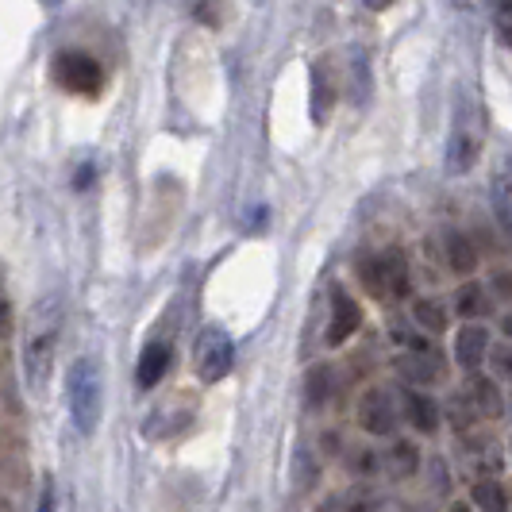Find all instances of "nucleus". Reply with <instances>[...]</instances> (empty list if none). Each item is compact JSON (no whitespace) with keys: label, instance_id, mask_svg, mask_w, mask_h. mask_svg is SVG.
I'll return each instance as SVG.
<instances>
[{"label":"nucleus","instance_id":"nucleus-13","mask_svg":"<svg viewBox=\"0 0 512 512\" xmlns=\"http://www.w3.org/2000/svg\"><path fill=\"white\" fill-rule=\"evenodd\" d=\"M401 401H405V416H409V424L416 432H424V436H432L439 428V405L428 397V393H420V389H405L401 393Z\"/></svg>","mask_w":512,"mask_h":512},{"label":"nucleus","instance_id":"nucleus-6","mask_svg":"<svg viewBox=\"0 0 512 512\" xmlns=\"http://www.w3.org/2000/svg\"><path fill=\"white\" fill-rule=\"evenodd\" d=\"M231 366H235V343H231V335L224 328L212 324L193 343V370L205 385H216L228 378Z\"/></svg>","mask_w":512,"mask_h":512},{"label":"nucleus","instance_id":"nucleus-3","mask_svg":"<svg viewBox=\"0 0 512 512\" xmlns=\"http://www.w3.org/2000/svg\"><path fill=\"white\" fill-rule=\"evenodd\" d=\"M359 282L362 289L378 301V305H393V301H405L412 289V274H409V258L401 255L397 247L389 251H378L370 255L359 266Z\"/></svg>","mask_w":512,"mask_h":512},{"label":"nucleus","instance_id":"nucleus-29","mask_svg":"<svg viewBox=\"0 0 512 512\" xmlns=\"http://www.w3.org/2000/svg\"><path fill=\"white\" fill-rule=\"evenodd\" d=\"M501 332H505V339H512V316H505V320H501Z\"/></svg>","mask_w":512,"mask_h":512},{"label":"nucleus","instance_id":"nucleus-7","mask_svg":"<svg viewBox=\"0 0 512 512\" xmlns=\"http://www.w3.org/2000/svg\"><path fill=\"white\" fill-rule=\"evenodd\" d=\"M359 324H362V308H359V301L343 289V285H335L332 289V316H328V343L332 347H343L351 335L359 332Z\"/></svg>","mask_w":512,"mask_h":512},{"label":"nucleus","instance_id":"nucleus-16","mask_svg":"<svg viewBox=\"0 0 512 512\" xmlns=\"http://www.w3.org/2000/svg\"><path fill=\"white\" fill-rule=\"evenodd\" d=\"M493 212L512 231V158H505L493 174Z\"/></svg>","mask_w":512,"mask_h":512},{"label":"nucleus","instance_id":"nucleus-11","mask_svg":"<svg viewBox=\"0 0 512 512\" xmlns=\"http://www.w3.org/2000/svg\"><path fill=\"white\" fill-rule=\"evenodd\" d=\"M166 366H170V347L162 339H151L139 351V362H135V382H139V389H154V385L162 382Z\"/></svg>","mask_w":512,"mask_h":512},{"label":"nucleus","instance_id":"nucleus-27","mask_svg":"<svg viewBox=\"0 0 512 512\" xmlns=\"http://www.w3.org/2000/svg\"><path fill=\"white\" fill-rule=\"evenodd\" d=\"M362 4H366V8H370V12H385V8H393V4H397V0H362Z\"/></svg>","mask_w":512,"mask_h":512},{"label":"nucleus","instance_id":"nucleus-25","mask_svg":"<svg viewBox=\"0 0 512 512\" xmlns=\"http://www.w3.org/2000/svg\"><path fill=\"white\" fill-rule=\"evenodd\" d=\"M355 455H359V459H355V470H359V474H374V470H378V455H374V451H355Z\"/></svg>","mask_w":512,"mask_h":512},{"label":"nucleus","instance_id":"nucleus-17","mask_svg":"<svg viewBox=\"0 0 512 512\" xmlns=\"http://www.w3.org/2000/svg\"><path fill=\"white\" fill-rule=\"evenodd\" d=\"M412 324L428 335H443L447 332V308L432 301V297H424V301L412 305Z\"/></svg>","mask_w":512,"mask_h":512},{"label":"nucleus","instance_id":"nucleus-2","mask_svg":"<svg viewBox=\"0 0 512 512\" xmlns=\"http://www.w3.org/2000/svg\"><path fill=\"white\" fill-rule=\"evenodd\" d=\"M66 401H70V416H74L77 432L93 436L101 428L104 416V374L97 359H77L66 374Z\"/></svg>","mask_w":512,"mask_h":512},{"label":"nucleus","instance_id":"nucleus-9","mask_svg":"<svg viewBox=\"0 0 512 512\" xmlns=\"http://www.w3.org/2000/svg\"><path fill=\"white\" fill-rule=\"evenodd\" d=\"M359 424L370 436H393L397 428V405L385 389H366L359 401Z\"/></svg>","mask_w":512,"mask_h":512},{"label":"nucleus","instance_id":"nucleus-22","mask_svg":"<svg viewBox=\"0 0 512 512\" xmlns=\"http://www.w3.org/2000/svg\"><path fill=\"white\" fill-rule=\"evenodd\" d=\"M185 4H189V16H193L197 24L220 27V20H224V4H220V0H185Z\"/></svg>","mask_w":512,"mask_h":512},{"label":"nucleus","instance_id":"nucleus-30","mask_svg":"<svg viewBox=\"0 0 512 512\" xmlns=\"http://www.w3.org/2000/svg\"><path fill=\"white\" fill-rule=\"evenodd\" d=\"M509 412H512V401H509Z\"/></svg>","mask_w":512,"mask_h":512},{"label":"nucleus","instance_id":"nucleus-5","mask_svg":"<svg viewBox=\"0 0 512 512\" xmlns=\"http://www.w3.org/2000/svg\"><path fill=\"white\" fill-rule=\"evenodd\" d=\"M51 81L70 97L97 101L104 89V66L85 51H58L51 58Z\"/></svg>","mask_w":512,"mask_h":512},{"label":"nucleus","instance_id":"nucleus-18","mask_svg":"<svg viewBox=\"0 0 512 512\" xmlns=\"http://www.w3.org/2000/svg\"><path fill=\"white\" fill-rule=\"evenodd\" d=\"M385 470H389L393 478H409V474L420 470V451H416L412 443H405V439H397V443L385 451Z\"/></svg>","mask_w":512,"mask_h":512},{"label":"nucleus","instance_id":"nucleus-1","mask_svg":"<svg viewBox=\"0 0 512 512\" xmlns=\"http://www.w3.org/2000/svg\"><path fill=\"white\" fill-rule=\"evenodd\" d=\"M58 343H62V301L43 297L31 308L24 328V382L35 397H43L51 389Z\"/></svg>","mask_w":512,"mask_h":512},{"label":"nucleus","instance_id":"nucleus-23","mask_svg":"<svg viewBox=\"0 0 512 512\" xmlns=\"http://www.w3.org/2000/svg\"><path fill=\"white\" fill-rule=\"evenodd\" d=\"M308 405H312V409H320V405H324V401H328V393H332V374H328V370H324V366H316V370H312V374H308Z\"/></svg>","mask_w":512,"mask_h":512},{"label":"nucleus","instance_id":"nucleus-24","mask_svg":"<svg viewBox=\"0 0 512 512\" xmlns=\"http://www.w3.org/2000/svg\"><path fill=\"white\" fill-rule=\"evenodd\" d=\"M489 366L497 370V378H509L512 382V339L509 343H493V347H489Z\"/></svg>","mask_w":512,"mask_h":512},{"label":"nucleus","instance_id":"nucleus-14","mask_svg":"<svg viewBox=\"0 0 512 512\" xmlns=\"http://www.w3.org/2000/svg\"><path fill=\"white\" fill-rule=\"evenodd\" d=\"M443 258H447V270H455V274H474L478 270V251L459 231L443 235Z\"/></svg>","mask_w":512,"mask_h":512},{"label":"nucleus","instance_id":"nucleus-4","mask_svg":"<svg viewBox=\"0 0 512 512\" xmlns=\"http://www.w3.org/2000/svg\"><path fill=\"white\" fill-rule=\"evenodd\" d=\"M482 147H486L482 112H478V104L470 101V97H459L455 120H451V135H447V174H466V170H474Z\"/></svg>","mask_w":512,"mask_h":512},{"label":"nucleus","instance_id":"nucleus-20","mask_svg":"<svg viewBox=\"0 0 512 512\" xmlns=\"http://www.w3.org/2000/svg\"><path fill=\"white\" fill-rule=\"evenodd\" d=\"M489 4V24L501 47H512V0H486Z\"/></svg>","mask_w":512,"mask_h":512},{"label":"nucleus","instance_id":"nucleus-10","mask_svg":"<svg viewBox=\"0 0 512 512\" xmlns=\"http://www.w3.org/2000/svg\"><path fill=\"white\" fill-rule=\"evenodd\" d=\"M489 332L482 328V324H466V328H459V335H455V362H459L466 374H474L482 362H486L489 355Z\"/></svg>","mask_w":512,"mask_h":512},{"label":"nucleus","instance_id":"nucleus-26","mask_svg":"<svg viewBox=\"0 0 512 512\" xmlns=\"http://www.w3.org/2000/svg\"><path fill=\"white\" fill-rule=\"evenodd\" d=\"M432 466H436V493H447L451 489V478H447V466L439 459H432Z\"/></svg>","mask_w":512,"mask_h":512},{"label":"nucleus","instance_id":"nucleus-12","mask_svg":"<svg viewBox=\"0 0 512 512\" xmlns=\"http://www.w3.org/2000/svg\"><path fill=\"white\" fill-rule=\"evenodd\" d=\"M401 374L420 385H432L443 378V362H439V355L424 339H416V355H405V359H401Z\"/></svg>","mask_w":512,"mask_h":512},{"label":"nucleus","instance_id":"nucleus-28","mask_svg":"<svg viewBox=\"0 0 512 512\" xmlns=\"http://www.w3.org/2000/svg\"><path fill=\"white\" fill-rule=\"evenodd\" d=\"M497 289H501V293H512V282H509V278H505V274L497 278Z\"/></svg>","mask_w":512,"mask_h":512},{"label":"nucleus","instance_id":"nucleus-8","mask_svg":"<svg viewBox=\"0 0 512 512\" xmlns=\"http://www.w3.org/2000/svg\"><path fill=\"white\" fill-rule=\"evenodd\" d=\"M335 101H339V85H335L332 62L320 58V62L312 66V93H308V108H312V124H316V128H324V124L332 120Z\"/></svg>","mask_w":512,"mask_h":512},{"label":"nucleus","instance_id":"nucleus-15","mask_svg":"<svg viewBox=\"0 0 512 512\" xmlns=\"http://www.w3.org/2000/svg\"><path fill=\"white\" fill-rule=\"evenodd\" d=\"M470 401H474V405H478V412H482V416H489V420H497V416L505 412L501 385L493 382V378H486V374H478V370H474V382H470Z\"/></svg>","mask_w":512,"mask_h":512},{"label":"nucleus","instance_id":"nucleus-21","mask_svg":"<svg viewBox=\"0 0 512 512\" xmlns=\"http://www.w3.org/2000/svg\"><path fill=\"white\" fill-rule=\"evenodd\" d=\"M474 505H478V509H509V497H505L501 482L482 478V482L474 486Z\"/></svg>","mask_w":512,"mask_h":512},{"label":"nucleus","instance_id":"nucleus-19","mask_svg":"<svg viewBox=\"0 0 512 512\" xmlns=\"http://www.w3.org/2000/svg\"><path fill=\"white\" fill-rule=\"evenodd\" d=\"M455 312H459L462 320H474V316H482L486 312V289L474 282H466L455 293Z\"/></svg>","mask_w":512,"mask_h":512}]
</instances>
